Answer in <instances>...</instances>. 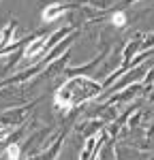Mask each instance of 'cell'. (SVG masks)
Instances as JSON below:
<instances>
[{"label":"cell","instance_id":"1","mask_svg":"<svg viewBox=\"0 0 154 160\" xmlns=\"http://www.w3.org/2000/svg\"><path fill=\"white\" fill-rule=\"evenodd\" d=\"M103 92V83L99 81H92L90 77L81 75V77H71L66 83H64L58 92H56V107L69 111L86 102L88 98H94Z\"/></svg>","mask_w":154,"mask_h":160},{"label":"cell","instance_id":"2","mask_svg":"<svg viewBox=\"0 0 154 160\" xmlns=\"http://www.w3.org/2000/svg\"><path fill=\"white\" fill-rule=\"evenodd\" d=\"M34 107V102L30 105H17V107H9L4 113H0V126L9 128V126H19V124L26 120V113Z\"/></svg>","mask_w":154,"mask_h":160},{"label":"cell","instance_id":"3","mask_svg":"<svg viewBox=\"0 0 154 160\" xmlns=\"http://www.w3.org/2000/svg\"><path fill=\"white\" fill-rule=\"evenodd\" d=\"M75 9H77V0H73V2H51L41 11V17H43V22H54L58 17H62L64 13L75 11Z\"/></svg>","mask_w":154,"mask_h":160},{"label":"cell","instance_id":"4","mask_svg":"<svg viewBox=\"0 0 154 160\" xmlns=\"http://www.w3.org/2000/svg\"><path fill=\"white\" fill-rule=\"evenodd\" d=\"M126 22H128L126 11H114L111 15H109V24L114 26V28H124Z\"/></svg>","mask_w":154,"mask_h":160},{"label":"cell","instance_id":"5","mask_svg":"<svg viewBox=\"0 0 154 160\" xmlns=\"http://www.w3.org/2000/svg\"><path fill=\"white\" fill-rule=\"evenodd\" d=\"M22 154H24V149H22L19 143H9V145H7V152H4L7 160H19Z\"/></svg>","mask_w":154,"mask_h":160},{"label":"cell","instance_id":"6","mask_svg":"<svg viewBox=\"0 0 154 160\" xmlns=\"http://www.w3.org/2000/svg\"><path fill=\"white\" fill-rule=\"evenodd\" d=\"M7 135H9V128H0V139L7 137Z\"/></svg>","mask_w":154,"mask_h":160},{"label":"cell","instance_id":"7","mask_svg":"<svg viewBox=\"0 0 154 160\" xmlns=\"http://www.w3.org/2000/svg\"><path fill=\"white\" fill-rule=\"evenodd\" d=\"M122 2H124V4H133L135 0H122Z\"/></svg>","mask_w":154,"mask_h":160}]
</instances>
